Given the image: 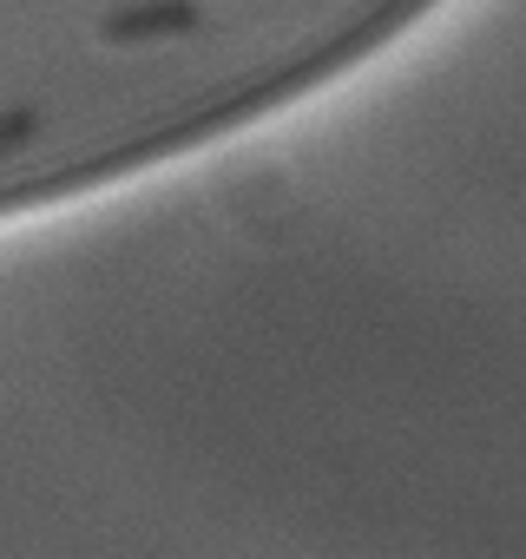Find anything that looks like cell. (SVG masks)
I'll use <instances>...</instances> for the list:
<instances>
[{
    "label": "cell",
    "mask_w": 526,
    "mask_h": 559,
    "mask_svg": "<svg viewBox=\"0 0 526 559\" xmlns=\"http://www.w3.org/2000/svg\"><path fill=\"white\" fill-rule=\"evenodd\" d=\"M198 27V0H139V8H119L106 14V40L112 47H139V40H171V34H191Z\"/></svg>",
    "instance_id": "obj_1"
},
{
    "label": "cell",
    "mask_w": 526,
    "mask_h": 559,
    "mask_svg": "<svg viewBox=\"0 0 526 559\" xmlns=\"http://www.w3.org/2000/svg\"><path fill=\"white\" fill-rule=\"evenodd\" d=\"M27 126H34V112H8V126H0V145H21Z\"/></svg>",
    "instance_id": "obj_2"
}]
</instances>
